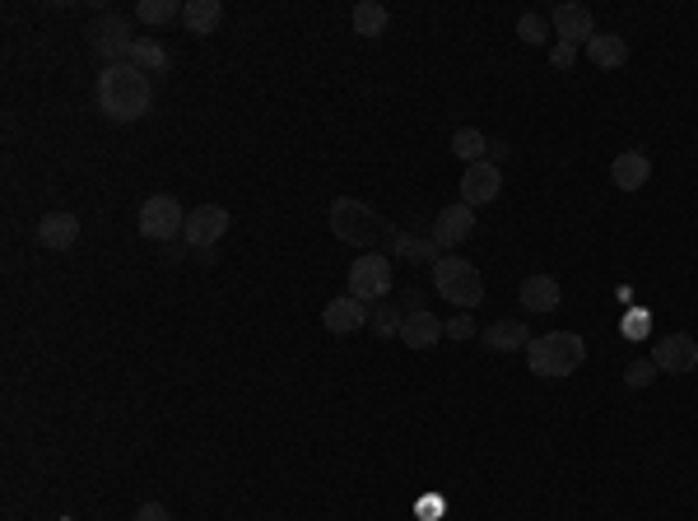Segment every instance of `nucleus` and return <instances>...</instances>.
I'll return each instance as SVG.
<instances>
[{
  "label": "nucleus",
  "mask_w": 698,
  "mask_h": 521,
  "mask_svg": "<svg viewBox=\"0 0 698 521\" xmlns=\"http://www.w3.org/2000/svg\"><path fill=\"white\" fill-rule=\"evenodd\" d=\"M94 94H98V112H103L108 121H117V126H126V121H140L149 112V103H154V84H149V75L140 66L117 61V66H103Z\"/></svg>",
  "instance_id": "obj_1"
},
{
  "label": "nucleus",
  "mask_w": 698,
  "mask_h": 521,
  "mask_svg": "<svg viewBox=\"0 0 698 521\" xmlns=\"http://www.w3.org/2000/svg\"><path fill=\"white\" fill-rule=\"evenodd\" d=\"M582 363H587V340L573 331L531 335V345H526V368L536 377H573Z\"/></svg>",
  "instance_id": "obj_2"
},
{
  "label": "nucleus",
  "mask_w": 698,
  "mask_h": 521,
  "mask_svg": "<svg viewBox=\"0 0 698 521\" xmlns=\"http://www.w3.org/2000/svg\"><path fill=\"white\" fill-rule=\"evenodd\" d=\"M331 233H336L340 242H349V247H377V242L387 238V219L373 210V205L354 201V196H340V201H331Z\"/></svg>",
  "instance_id": "obj_3"
},
{
  "label": "nucleus",
  "mask_w": 698,
  "mask_h": 521,
  "mask_svg": "<svg viewBox=\"0 0 698 521\" xmlns=\"http://www.w3.org/2000/svg\"><path fill=\"white\" fill-rule=\"evenodd\" d=\"M433 284H438V294H443L447 303H457L461 312L484 303L480 270L470 266V261H461V256H438V261H433Z\"/></svg>",
  "instance_id": "obj_4"
},
{
  "label": "nucleus",
  "mask_w": 698,
  "mask_h": 521,
  "mask_svg": "<svg viewBox=\"0 0 698 521\" xmlns=\"http://www.w3.org/2000/svg\"><path fill=\"white\" fill-rule=\"evenodd\" d=\"M84 38H89V47H94L98 56H103V66L131 61L135 42H140V38L131 33V19H121V14H98V19H89Z\"/></svg>",
  "instance_id": "obj_5"
},
{
  "label": "nucleus",
  "mask_w": 698,
  "mask_h": 521,
  "mask_svg": "<svg viewBox=\"0 0 698 521\" xmlns=\"http://www.w3.org/2000/svg\"><path fill=\"white\" fill-rule=\"evenodd\" d=\"M177 233H187V210L177 205V196L159 191L140 205V238L149 242H177Z\"/></svg>",
  "instance_id": "obj_6"
},
{
  "label": "nucleus",
  "mask_w": 698,
  "mask_h": 521,
  "mask_svg": "<svg viewBox=\"0 0 698 521\" xmlns=\"http://www.w3.org/2000/svg\"><path fill=\"white\" fill-rule=\"evenodd\" d=\"M391 284H396V270H391L387 256H377V252H363L354 266H349V294L363 298L368 308L373 303H382V298L391 294Z\"/></svg>",
  "instance_id": "obj_7"
},
{
  "label": "nucleus",
  "mask_w": 698,
  "mask_h": 521,
  "mask_svg": "<svg viewBox=\"0 0 698 521\" xmlns=\"http://www.w3.org/2000/svg\"><path fill=\"white\" fill-rule=\"evenodd\" d=\"M229 233V210L224 205H196V210L187 214V247H196L201 256L215 252V242Z\"/></svg>",
  "instance_id": "obj_8"
},
{
  "label": "nucleus",
  "mask_w": 698,
  "mask_h": 521,
  "mask_svg": "<svg viewBox=\"0 0 698 521\" xmlns=\"http://www.w3.org/2000/svg\"><path fill=\"white\" fill-rule=\"evenodd\" d=\"M661 368V373H671V377H685L698 368V340L694 335H661L657 340V359H652Z\"/></svg>",
  "instance_id": "obj_9"
},
{
  "label": "nucleus",
  "mask_w": 698,
  "mask_h": 521,
  "mask_svg": "<svg viewBox=\"0 0 698 521\" xmlns=\"http://www.w3.org/2000/svg\"><path fill=\"white\" fill-rule=\"evenodd\" d=\"M368 317H373V308H368L363 298L340 294V298H331V303H326L322 326L331 335H354V331H363V326H368Z\"/></svg>",
  "instance_id": "obj_10"
},
{
  "label": "nucleus",
  "mask_w": 698,
  "mask_h": 521,
  "mask_svg": "<svg viewBox=\"0 0 698 521\" xmlns=\"http://www.w3.org/2000/svg\"><path fill=\"white\" fill-rule=\"evenodd\" d=\"M503 191V173H498L494 163H470L466 177H461V205H470V210H480V205H489Z\"/></svg>",
  "instance_id": "obj_11"
},
{
  "label": "nucleus",
  "mask_w": 698,
  "mask_h": 521,
  "mask_svg": "<svg viewBox=\"0 0 698 521\" xmlns=\"http://www.w3.org/2000/svg\"><path fill=\"white\" fill-rule=\"evenodd\" d=\"M550 24L559 28V38L564 42H573V47H587L591 38H596V19H591V10L587 5H554V14H550Z\"/></svg>",
  "instance_id": "obj_12"
},
{
  "label": "nucleus",
  "mask_w": 698,
  "mask_h": 521,
  "mask_svg": "<svg viewBox=\"0 0 698 521\" xmlns=\"http://www.w3.org/2000/svg\"><path fill=\"white\" fill-rule=\"evenodd\" d=\"M470 228H475V210H470V205H447V210H438V224H433L429 238L438 242V252H443V247L466 242Z\"/></svg>",
  "instance_id": "obj_13"
},
{
  "label": "nucleus",
  "mask_w": 698,
  "mask_h": 521,
  "mask_svg": "<svg viewBox=\"0 0 698 521\" xmlns=\"http://www.w3.org/2000/svg\"><path fill=\"white\" fill-rule=\"evenodd\" d=\"M75 238H80V219H75L70 210H56V214H42L38 219V242L42 247L66 252V247H75Z\"/></svg>",
  "instance_id": "obj_14"
},
{
  "label": "nucleus",
  "mask_w": 698,
  "mask_h": 521,
  "mask_svg": "<svg viewBox=\"0 0 698 521\" xmlns=\"http://www.w3.org/2000/svg\"><path fill=\"white\" fill-rule=\"evenodd\" d=\"M647 177H652V159L638 154V149H624V154L610 163V182H615L619 191H643Z\"/></svg>",
  "instance_id": "obj_15"
},
{
  "label": "nucleus",
  "mask_w": 698,
  "mask_h": 521,
  "mask_svg": "<svg viewBox=\"0 0 698 521\" xmlns=\"http://www.w3.org/2000/svg\"><path fill=\"white\" fill-rule=\"evenodd\" d=\"M447 335V321H438L429 308L424 312H410L405 317V326H401V345H410V349H429V345H438Z\"/></svg>",
  "instance_id": "obj_16"
},
{
  "label": "nucleus",
  "mask_w": 698,
  "mask_h": 521,
  "mask_svg": "<svg viewBox=\"0 0 698 521\" xmlns=\"http://www.w3.org/2000/svg\"><path fill=\"white\" fill-rule=\"evenodd\" d=\"M517 298H522L526 312H554L564 303V289H559L554 275H531V280H522V294Z\"/></svg>",
  "instance_id": "obj_17"
},
{
  "label": "nucleus",
  "mask_w": 698,
  "mask_h": 521,
  "mask_svg": "<svg viewBox=\"0 0 698 521\" xmlns=\"http://www.w3.org/2000/svg\"><path fill=\"white\" fill-rule=\"evenodd\" d=\"M219 24H224V5L219 0H187L182 5V28L196 33V38H210Z\"/></svg>",
  "instance_id": "obj_18"
},
{
  "label": "nucleus",
  "mask_w": 698,
  "mask_h": 521,
  "mask_svg": "<svg viewBox=\"0 0 698 521\" xmlns=\"http://www.w3.org/2000/svg\"><path fill=\"white\" fill-rule=\"evenodd\" d=\"M587 61L601 70H615L629 61V42L619 38V33H596V38L587 42Z\"/></svg>",
  "instance_id": "obj_19"
},
{
  "label": "nucleus",
  "mask_w": 698,
  "mask_h": 521,
  "mask_svg": "<svg viewBox=\"0 0 698 521\" xmlns=\"http://www.w3.org/2000/svg\"><path fill=\"white\" fill-rule=\"evenodd\" d=\"M391 256H396V261H410V266H433L443 252H438V242H433V238L396 233V238H391Z\"/></svg>",
  "instance_id": "obj_20"
},
{
  "label": "nucleus",
  "mask_w": 698,
  "mask_h": 521,
  "mask_svg": "<svg viewBox=\"0 0 698 521\" xmlns=\"http://www.w3.org/2000/svg\"><path fill=\"white\" fill-rule=\"evenodd\" d=\"M484 349H494V354H508V349H526L531 345V331H526L522 321H494L489 331H480Z\"/></svg>",
  "instance_id": "obj_21"
},
{
  "label": "nucleus",
  "mask_w": 698,
  "mask_h": 521,
  "mask_svg": "<svg viewBox=\"0 0 698 521\" xmlns=\"http://www.w3.org/2000/svg\"><path fill=\"white\" fill-rule=\"evenodd\" d=\"M131 66H140L145 75H163V70H173V52H168L163 42L140 38L135 42V52H131Z\"/></svg>",
  "instance_id": "obj_22"
},
{
  "label": "nucleus",
  "mask_w": 698,
  "mask_h": 521,
  "mask_svg": "<svg viewBox=\"0 0 698 521\" xmlns=\"http://www.w3.org/2000/svg\"><path fill=\"white\" fill-rule=\"evenodd\" d=\"M391 24L387 5H377V0H363V5H354V33L359 38H382Z\"/></svg>",
  "instance_id": "obj_23"
},
{
  "label": "nucleus",
  "mask_w": 698,
  "mask_h": 521,
  "mask_svg": "<svg viewBox=\"0 0 698 521\" xmlns=\"http://www.w3.org/2000/svg\"><path fill=\"white\" fill-rule=\"evenodd\" d=\"M452 154L466 159V168H470V163H484V159H489V135L475 131V126H461V131L452 135Z\"/></svg>",
  "instance_id": "obj_24"
},
{
  "label": "nucleus",
  "mask_w": 698,
  "mask_h": 521,
  "mask_svg": "<svg viewBox=\"0 0 698 521\" xmlns=\"http://www.w3.org/2000/svg\"><path fill=\"white\" fill-rule=\"evenodd\" d=\"M368 326H373L377 340H396V335H401V326H405V317H401V308H396V303H377L373 317H368Z\"/></svg>",
  "instance_id": "obj_25"
},
{
  "label": "nucleus",
  "mask_w": 698,
  "mask_h": 521,
  "mask_svg": "<svg viewBox=\"0 0 698 521\" xmlns=\"http://www.w3.org/2000/svg\"><path fill=\"white\" fill-rule=\"evenodd\" d=\"M135 14H140V24H168V19H182V5L177 0H140Z\"/></svg>",
  "instance_id": "obj_26"
},
{
  "label": "nucleus",
  "mask_w": 698,
  "mask_h": 521,
  "mask_svg": "<svg viewBox=\"0 0 698 521\" xmlns=\"http://www.w3.org/2000/svg\"><path fill=\"white\" fill-rule=\"evenodd\" d=\"M517 38H522L526 47L550 42V19H545V14H522V19H517Z\"/></svg>",
  "instance_id": "obj_27"
},
{
  "label": "nucleus",
  "mask_w": 698,
  "mask_h": 521,
  "mask_svg": "<svg viewBox=\"0 0 698 521\" xmlns=\"http://www.w3.org/2000/svg\"><path fill=\"white\" fill-rule=\"evenodd\" d=\"M652 377H657V363H647V359H638V363L624 368V382H629V387H647Z\"/></svg>",
  "instance_id": "obj_28"
},
{
  "label": "nucleus",
  "mask_w": 698,
  "mask_h": 521,
  "mask_svg": "<svg viewBox=\"0 0 698 521\" xmlns=\"http://www.w3.org/2000/svg\"><path fill=\"white\" fill-rule=\"evenodd\" d=\"M447 335H452V340H470V335H480V331H475V321H470L466 312H461V317L447 321Z\"/></svg>",
  "instance_id": "obj_29"
},
{
  "label": "nucleus",
  "mask_w": 698,
  "mask_h": 521,
  "mask_svg": "<svg viewBox=\"0 0 698 521\" xmlns=\"http://www.w3.org/2000/svg\"><path fill=\"white\" fill-rule=\"evenodd\" d=\"M135 521H173V517H168V508H163V503H140Z\"/></svg>",
  "instance_id": "obj_30"
},
{
  "label": "nucleus",
  "mask_w": 698,
  "mask_h": 521,
  "mask_svg": "<svg viewBox=\"0 0 698 521\" xmlns=\"http://www.w3.org/2000/svg\"><path fill=\"white\" fill-rule=\"evenodd\" d=\"M573 56H578V47H573V42H559V47H554V66L573 70Z\"/></svg>",
  "instance_id": "obj_31"
},
{
  "label": "nucleus",
  "mask_w": 698,
  "mask_h": 521,
  "mask_svg": "<svg viewBox=\"0 0 698 521\" xmlns=\"http://www.w3.org/2000/svg\"><path fill=\"white\" fill-rule=\"evenodd\" d=\"M643 326H647V312H633V317L624 321V335H629V340H643V335H638Z\"/></svg>",
  "instance_id": "obj_32"
},
{
  "label": "nucleus",
  "mask_w": 698,
  "mask_h": 521,
  "mask_svg": "<svg viewBox=\"0 0 698 521\" xmlns=\"http://www.w3.org/2000/svg\"><path fill=\"white\" fill-rule=\"evenodd\" d=\"M508 154H512V149L503 145V140H489V163H494V168H498L503 159H508Z\"/></svg>",
  "instance_id": "obj_33"
},
{
  "label": "nucleus",
  "mask_w": 698,
  "mask_h": 521,
  "mask_svg": "<svg viewBox=\"0 0 698 521\" xmlns=\"http://www.w3.org/2000/svg\"><path fill=\"white\" fill-rule=\"evenodd\" d=\"M410 312H424V298H419V289H410V294H405V317H410Z\"/></svg>",
  "instance_id": "obj_34"
}]
</instances>
